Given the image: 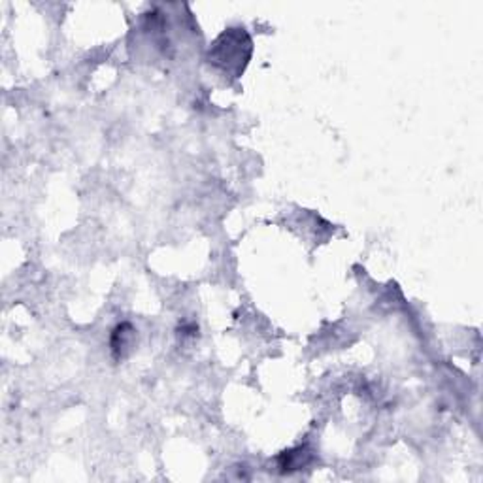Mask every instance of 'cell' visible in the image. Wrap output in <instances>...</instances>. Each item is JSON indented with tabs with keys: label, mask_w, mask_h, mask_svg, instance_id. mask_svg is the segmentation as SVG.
I'll use <instances>...</instances> for the list:
<instances>
[{
	"label": "cell",
	"mask_w": 483,
	"mask_h": 483,
	"mask_svg": "<svg viewBox=\"0 0 483 483\" xmlns=\"http://www.w3.org/2000/svg\"><path fill=\"white\" fill-rule=\"evenodd\" d=\"M310 459V453L306 451V447H298V449H291L280 457V469L283 472H291V470L302 469L304 464Z\"/></svg>",
	"instance_id": "2"
},
{
	"label": "cell",
	"mask_w": 483,
	"mask_h": 483,
	"mask_svg": "<svg viewBox=\"0 0 483 483\" xmlns=\"http://www.w3.org/2000/svg\"><path fill=\"white\" fill-rule=\"evenodd\" d=\"M132 344H134V329L130 327L129 323H123L119 327H116V331L112 334V353L116 357L117 361H121L127 357L130 349H132Z\"/></svg>",
	"instance_id": "1"
}]
</instances>
